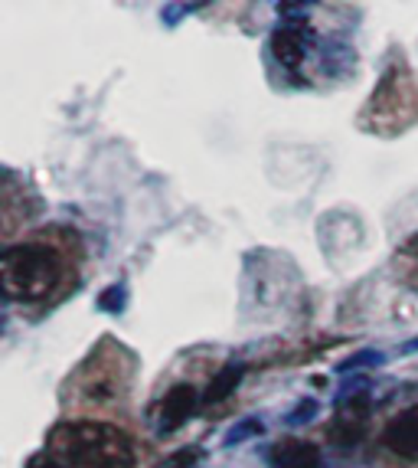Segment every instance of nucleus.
<instances>
[{
    "label": "nucleus",
    "instance_id": "f257e3e1",
    "mask_svg": "<svg viewBox=\"0 0 418 468\" xmlns=\"http://www.w3.org/2000/svg\"><path fill=\"white\" fill-rule=\"evenodd\" d=\"M193 413H196L193 387H190V383L173 387V390L161 399V406H157V436H171V432H177Z\"/></svg>",
    "mask_w": 418,
    "mask_h": 468
},
{
    "label": "nucleus",
    "instance_id": "f03ea898",
    "mask_svg": "<svg viewBox=\"0 0 418 468\" xmlns=\"http://www.w3.org/2000/svg\"><path fill=\"white\" fill-rule=\"evenodd\" d=\"M308 49H310V33L301 30V27H278V30L271 33V53L287 69H298L304 63Z\"/></svg>",
    "mask_w": 418,
    "mask_h": 468
},
{
    "label": "nucleus",
    "instance_id": "7ed1b4c3",
    "mask_svg": "<svg viewBox=\"0 0 418 468\" xmlns=\"http://www.w3.org/2000/svg\"><path fill=\"white\" fill-rule=\"evenodd\" d=\"M242 374H246V367H242V364H225V367L213 377V383H209V390H206V397H203V399H206V403H223L229 393H235Z\"/></svg>",
    "mask_w": 418,
    "mask_h": 468
},
{
    "label": "nucleus",
    "instance_id": "20e7f679",
    "mask_svg": "<svg viewBox=\"0 0 418 468\" xmlns=\"http://www.w3.org/2000/svg\"><path fill=\"white\" fill-rule=\"evenodd\" d=\"M262 432H265V422L258 420V416H246V420H239V422H235V426H233V430L225 432L223 445H225V449H233V445L248 442V439L262 436Z\"/></svg>",
    "mask_w": 418,
    "mask_h": 468
},
{
    "label": "nucleus",
    "instance_id": "39448f33",
    "mask_svg": "<svg viewBox=\"0 0 418 468\" xmlns=\"http://www.w3.org/2000/svg\"><path fill=\"white\" fill-rule=\"evenodd\" d=\"M281 452L285 455H291V465L287 468H320V455H318V449L314 445H308V442H285V445H278Z\"/></svg>",
    "mask_w": 418,
    "mask_h": 468
},
{
    "label": "nucleus",
    "instance_id": "423d86ee",
    "mask_svg": "<svg viewBox=\"0 0 418 468\" xmlns=\"http://www.w3.org/2000/svg\"><path fill=\"white\" fill-rule=\"evenodd\" d=\"M382 364H386V354L376 351V347H366V351H357L353 357L340 360L337 374H353V370H363V367H382Z\"/></svg>",
    "mask_w": 418,
    "mask_h": 468
},
{
    "label": "nucleus",
    "instance_id": "0eeeda50",
    "mask_svg": "<svg viewBox=\"0 0 418 468\" xmlns=\"http://www.w3.org/2000/svg\"><path fill=\"white\" fill-rule=\"evenodd\" d=\"M124 304H128V285H124V282H115V285H109V289L99 295V308L109 314H121Z\"/></svg>",
    "mask_w": 418,
    "mask_h": 468
},
{
    "label": "nucleus",
    "instance_id": "6e6552de",
    "mask_svg": "<svg viewBox=\"0 0 418 468\" xmlns=\"http://www.w3.org/2000/svg\"><path fill=\"white\" fill-rule=\"evenodd\" d=\"M318 413H320V403L314 397H308V399H301V403L291 410V413L285 416V426L287 430H298V426H308L310 420H318Z\"/></svg>",
    "mask_w": 418,
    "mask_h": 468
},
{
    "label": "nucleus",
    "instance_id": "1a4fd4ad",
    "mask_svg": "<svg viewBox=\"0 0 418 468\" xmlns=\"http://www.w3.org/2000/svg\"><path fill=\"white\" fill-rule=\"evenodd\" d=\"M360 390H370V380H366V377H360V374H353L347 383H343L340 390H337V406H340V403H350V399L357 397Z\"/></svg>",
    "mask_w": 418,
    "mask_h": 468
},
{
    "label": "nucleus",
    "instance_id": "9d476101",
    "mask_svg": "<svg viewBox=\"0 0 418 468\" xmlns=\"http://www.w3.org/2000/svg\"><path fill=\"white\" fill-rule=\"evenodd\" d=\"M196 455H200L196 449H186V452H177V455L171 459V465H167V468H190V465H193Z\"/></svg>",
    "mask_w": 418,
    "mask_h": 468
},
{
    "label": "nucleus",
    "instance_id": "9b49d317",
    "mask_svg": "<svg viewBox=\"0 0 418 468\" xmlns=\"http://www.w3.org/2000/svg\"><path fill=\"white\" fill-rule=\"evenodd\" d=\"M418 351V337H412V341H405L402 347H399V354H415Z\"/></svg>",
    "mask_w": 418,
    "mask_h": 468
},
{
    "label": "nucleus",
    "instance_id": "f8f14e48",
    "mask_svg": "<svg viewBox=\"0 0 418 468\" xmlns=\"http://www.w3.org/2000/svg\"><path fill=\"white\" fill-rule=\"evenodd\" d=\"M43 468H66V465H59V462H49V465H43Z\"/></svg>",
    "mask_w": 418,
    "mask_h": 468
}]
</instances>
